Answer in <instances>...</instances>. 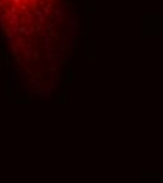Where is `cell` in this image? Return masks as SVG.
Masks as SVG:
<instances>
[{"label": "cell", "instance_id": "obj_1", "mask_svg": "<svg viewBox=\"0 0 163 183\" xmlns=\"http://www.w3.org/2000/svg\"><path fill=\"white\" fill-rule=\"evenodd\" d=\"M55 14V0H0L1 32L14 62L27 75L35 73L44 58Z\"/></svg>", "mask_w": 163, "mask_h": 183}]
</instances>
